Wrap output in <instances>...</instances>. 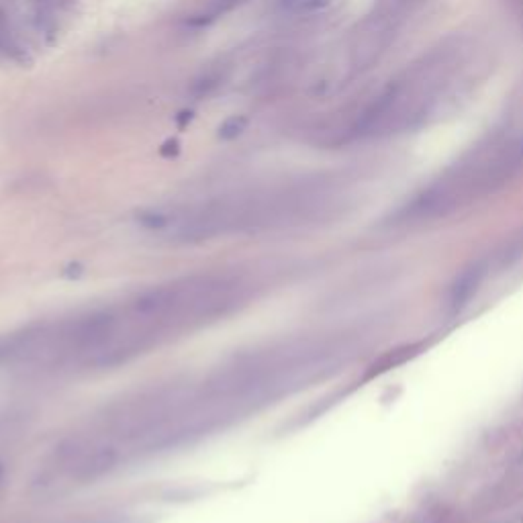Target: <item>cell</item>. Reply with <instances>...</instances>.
<instances>
[{"mask_svg": "<svg viewBox=\"0 0 523 523\" xmlns=\"http://www.w3.org/2000/svg\"><path fill=\"white\" fill-rule=\"evenodd\" d=\"M297 391L289 352L282 345L256 350L198 382L166 384L112 407L60 448L58 470L94 479L119 464L190 444Z\"/></svg>", "mask_w": 523, "mask_h": 523, "instance_id": "1", "label": "cell"}, {"mask_svg": "<svg viewBox=\"0 0 523 523\" xmlns=\"http://www.w3.org/2000/svg\"><path fill=\"white\" fill-rule=\"evenodd\" d=\"M243 297L246 286L231 276L180 278L86 317L21 337L8 356L41 366L111 368L223 317Z\"/></svg>", "mask_w": 523, "mask_h": 523, "instance_id": "2", "label": "cell"}, {"mask_svg": "<svg viewBox=\"0 0 523 523\" xmlns=\"http://www.w3.org/2000/svg\"><path fill=\"white\" fill-rule=\"evenodd\" d=\"M470 55L454 45L413 64L393 80L358 121V135L380 137L411 131L438 117L468 82Z\"/></svg>", "mask_w": 523, "mask_h": 523, "instance_id": "3", "label": "cell"}, {"mask_svg": "<svg viewBox=\"0 0 523 523\" xmlns=\"http://www.w3.org/2000/svg\"><path fill=\"white\" fill-rule=\"evenodd\" d=\"M523 166V117L486 137L425 188L403 211L409 221H429L503 187Z\"/></svg>", "mask_w": 523, "mask_h": 523, "instance_id": "4", "label": "cell"}, {"mask_svg": "<svg viewBox=\"0 0 523 523\" xmlns=\"http://www.w3.org/2000/svg\"><path fill=\"white\" fill-rule=\"evenodd\" d=\"M246 2H250V0H211V2H209L200 12H196L188 23H190L192 27H207V25H211V23H215V21L227 17L229 12L237 10V8L243 6Z\"/></svg>", "mask_w": 523, "mask_h": 523, "instance_id": "5", "label": "cell"}, {"mask_svg": "<svg viewBox=\"0 0 523 523\" xmlns=\"http://www.w3.org/2000/svg\"><path fill=\"white\" fill-rule=\"evenodd\" d=\"M481 276H483L481 268H470L468 272L462 274V278L456 282V286L452 291V305L454 307H462L466 300L472 297V293L477 291V286L481 282Z\"/></svg>", "mask_w": 523, "mask_h": 523, "instance_id": "6", "label": "cell"}, {"mask_svg": "<svg viewBox=\"0 0 523 523\" xmlns=\"http://www.w3.org/2000/svg\"><path fill=\"white\" fill-rule=\"evenodd\" d=\"M248 125H250V119L246 114H231L219 125L217 135H219V139H225V142L237 139L248 129Z\"/></svg>", "mask_w": 523, "mask_h": 523, "instance_id": "7", "label": "cell"}, {"mask_svg": "<svg viewBox=\"0 0 523 523\" xmlns=\"http://www.w3.org/2000/svg\"><path fill=\"white\" fill-rule=\"evenodd\" d=\"M19 43H17V35L10 27L8 17L0 10V55H17L19 53Z\"/></svg>", "mask_w": 523, "mask_h": 523, "instance_id": "8", "label": "cell"}, {"mask_svg": "<svg viewBox=\"0 0 523 523\" xmlns=\"http://www.w3.org/2000/svg\"><path fill=\"white\" fill-rule=\"evenodd\" d=\"M329 0H282V6L289 12H297V15H305V12H317L323 6H327Z\"/></svg>", "mask_w": 523, "mask_h": 523, "instance_id": "9", "label": "cell"}, {"mask_svg": "<svg viewBox=\"0 0 523 523\" xmlns=\"http://www.w3.org/2000/svg\"><path fill=\"white\" fill-rule=\"evenodd\" d=\"M43 8H64L70 4V0H35Z\"/></svg>", "mask_w": 523, "mask_h": 523, "instance_id": "10", "label": "cell"}]
</instances>
